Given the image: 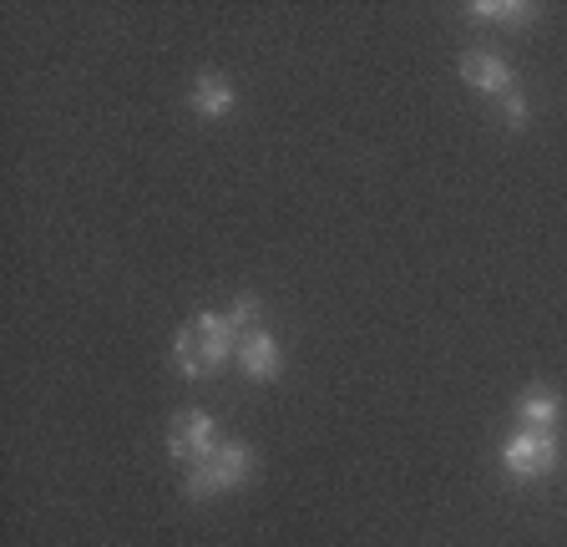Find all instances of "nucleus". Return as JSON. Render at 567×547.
Returning <instances> with one entry per match:
<instances>
[{
  "instance_id": "obj_6",
  "label": "nucleus",
  "mask_w": 567,
  "mask_h": 547,
  "mask_svg": "<svg viewBox=\"0 0 567 547\" xmlns=\"http://www.w3.org/2000/svg\"><path fill=\"white\" fill-rule=\"evenodd\" d=\"M461 82L476 86V92H486V96H507L512 92V66L502 56H492V51H466V56H461Z\"/></svg>"
},
{
  "instance_id": "obj_3",
  "label": "nucleus",
  "mask_w": 567,
  "mask_h": 547,
  "mask_svg": "<svg viewBox=\"0 0 567 547\" xmlns=\"http://www.w3.org/2000/svg\"><path fill=\"white\" fill-rule=\"evenodd\" d=\"M502 466L517 482H537V476H547L557 466V436L553 431H517L502 446Z\"/></svg>"
},
{
  "instance_id": "obj_10",
  "label": "nucleus",
  "mask_w": 567,
  "mask_h": 547,
  "mask_svg": "<svg viewBox=\"0 0 567 547\" xmlns=\"http://www.w3.org/2000/svg\"><path fill=\"white\" fill-rule=\"evenodd\" d=\"M502 112H507V127H522V122H527V96L512 86V92L502 96Z\"/></svg>"
},
{
  "instance_id": "obj_4",
  "label": "nucleus",
  "mask_w": 567,
  "mask_h": 547,
  "mask_svg": "<svg viewBox=\"0 0 567 547\" xmlns=\"http://www.w3.org/2000/svg\"><path fill=\"white\" fill-rule=\"evenodd\" d=\"M167 452H173L177 462L198 466L203 456L218 452V421H213L208 411H177V416L167 421Z\"/></svg>"
},
{
  "instance_id": "obj_5",
  "label": "nucleus",
  "mask_w": 567,
  "mask_h": 547,
  "mask_svg": "<svg viewBox=\"0 0 567 547\" xmlns=\"http://www.w3.org/2000/svg\"><path fill=\"white\" fill-rule=\"evenodd\" d=\"M238 370H244L248 381H274L284 370V350L269 330H248L238 340Z\"/></svg>"
},
{
  "instance_id": "obj_1",
  "label": "nucleus",
  "mask_w": 567,
  "mask_h": 547,
  "mask_svg": "<svg viewBox=\"0 0 567 547\" xmlns=\"http://www.w3.org/2000/svg\"><path fill=\"white\" fill-rule=\"evenodd\" d=\"M238 340H244V334L234 330L228 314H213V310L193 314V320L177 330V340H173L177 370L193 375V381H198V375H213V370H224L228 355H238Z\"/></svg>"
},
{
  "instance_id": "obj_8",
  "label": "nucleus",
  "mask_w": 567,
  "mask_h": 547,
  "mask_svg": "<svg viewBox=\"0 0 567 547\" xmlns=\"http://www.w3.org/2000/svg\"><path fill=\"white\" fill-rule=\"evenodd\" d=\"M557 416H563V401H557L553 391H527L517 401V421L522 431H553Z\"/></svg>"
},
{
  "instance_id": "obj_7",
  "label": "nucleus",
  "mask_w": 567,
  "mask_h": 547,
  "mask_svg": "<svg viewBox=\"0 0 567 547\" xmlns=\"http://www.w3.org/2000/svg\"><path fill=\"white\" fill-rule=\"evenodd\" d=\"M188 102H193V112H198V117L213 122V117H228L238 96H234V86H228L224 76H198V86H193Z\"/></svg>"
},
{
  "instance_id": "obj_2",
  "label": "nucleus",
  "mask_w": 567,
  "mask_h": 547,
  "mask_svg": "<svg viewBox=\"0 0 567 547\" xmlns=\"http://www.w3.org/2000/svg\"><path fill=\"white\" fill-rule=\"evenodd\" d=\"M248 476H254V452H248L244 441H218V452L203 456L198 466H188L183 492H188L193 502H203V497H218V492L248 482Z\"/></svg>"
},
{
  "instance_id": "obj_9",
  "label": "nucleus",
  "mask_w": 567,
  "mask_h": 547,
  "mask_svg": "<svg viewBox=\"0 0 567 547\" xmlns=\"http://www.w3.org/2000/svg\"><path fill=\"white\" fill-rule=\"evenodd\" d=\"M472 16H486V21H502V25H522V21H532V6H522V0H476Z\"/></svg>"
}]
</instances>
